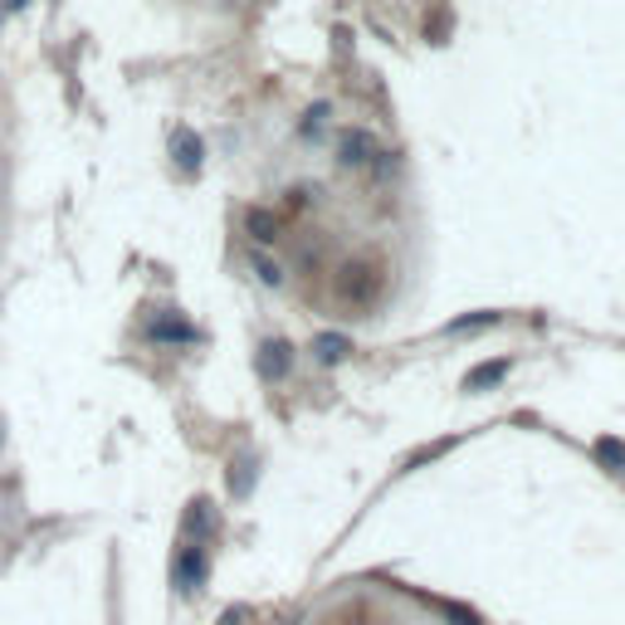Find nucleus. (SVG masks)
Wrapping results in <instances>:
<instances>
[{
  "mask_svg": "<svg viewBox=\"0 0 625 625\" xmlns=\"http://www.w3.org/2000/svg\"><path fill=\"white\" fill-rule=\"evenodd\" d=\"M245 231H249L255 245H274V239H279V215L264 211V205H255V211L245 215Z\"/></svg>",
  "mask_w": 625,
  "mask_h": 625,
  "instance_id": "423d86ee",
  "label": "nucleus"
},
{
  "mask_svg": "<svg viewBox=\"0 0 625 625\" xmlns=\"http://www.w3.org/2000/svg\"><path fill=\"white\" fill-rule=\"evenodd\" d=\"M148 332H152L156 342H191V338H196V328H191L186 318H156Z\"/></svg>",
  "mask_w": 625,
  "mask_h": 625,
  "instance_id": "0eeeda50",
  "label": "nucleus"
},
{
  "mask_svg": "<svg viewBox=\"0 0 625 625\" xmlns=\"http://www.w3.org/2000/svg\"><path fill=\"white\" fill-rule=\"evenodd\" d=\"M504 372H508V362H484V367H474V372H469V377H464V391H479V387H494V381H498V377H504Z\"/></svg>",
  "mask_w": 625,
  "mask_h": 625,
  "instance_id": "1a4fd4ad",
  "label": "nucleus"
},
{
  "mask_svg": "<svg viewBox=\"0 0 625 625\" xmlns=\"http://www.w3.org/2000/svg\"><path fill=\"white\" fill-rule=\"evenodd\" d=\"M201 581H205V547H201V543L176 547V587H181V591H196Z\"/></svg>",
  "mask_w": 625,
  "mask_h": 625,
  "instance_id": "20e7f679",
  "label": "nucleus"
},
{
  "mask_svg": "<svg viewBox=\"0 0 625 625\" xmlns=\"http://www.w3.org/2000/svg\"><path fill=\"white\" fill-rule=\"evenodd\" d=\"M255 274L264 279L269 288H279V284H284V269H279V264H274V259H269V255H255Z\"/></svg>",
  "mask_w": 625,
  "mask_h": 625,
  "instance_id": "9d476101",
  "label": "nucleus"
},
{
  "mask_svg": "<svg viewBox=\"0 0 625 625\" xmlns=\"http://www.w3.org/2000/svg\"><path fill=\"white\" fill-rule=\"evenodd\" d=\"M172 156L186 166V172H196V166H201V156H205V142L196 138L191 128H176V138H172Z\"/></svg>",
  "mask_w": 625,
  "mask_h": 625,
  "instance_id": "39448f33",
  "label": "nucleus"
},
{
  "mask_svg": "<svg viewBox=\"0 0 625 625\" xmlns=\"http://www.w3.org/2000/svg\"><path fill=\"white\" fill-rule=\"evenodd\" d=\"M484 322H488V328H494V322H498V312H474V318H455V322H450V332H469V328H484Z\"/></svg>",
  "mask_w": 625,
  "mask_h": 625,
  "instance_id": "9b49d317",
  "label": "nucleus"
},
{
  "mask_svg": "<svg viewBox=\"0 0 625 625\" xmlns=\"http://www.w3.org/2000/svg\"><path fill=\"white\" fill-rule=\"evenodd\" d=\"M332 148H338L342 166H367L377 156V138H372V128H338Z\"/></svg>",
  "mask_w": 625,
  "mask_h": 625,
  "instance_id": "7ed1b4c3",
  "label": "nucleus"
},
{
  "mask_svg": "<svg viewBox=\"0 0 625 625\" xmlns=\"http://www.w3.org/2000/svg\"><path fill=\"white\" fill-rule=\"evenodd\" d=\"M312 352H318V362H322V367H332V362H342V357H347V352H352V342L332 332V338H318V342H312Z\"/></svg>",
  "mask_w": 625,
  "mask_h": 625,
  "instance_id": "6e6552de",
  "label": "nucleus"
},
{
  "mask_svg": "<svg viewBox=\"0 0 625 625\" xmlns=\"http://www.w3.org/2000/svg\"><path fill=\"white\" fill-rule=\"evenodd\" d=\"M597 455L601 460H611V464H625V445L621 440H597Z\"/></svg>",
  "mask_w": 625,
  "mask_h": 625,
  "instance_id": "f8f14e48",
  "label": "nucleus"
},
{
  "mask_svg": "<svg viewBox=\"0 0 625 625\" xmlns=\"http://www.w3.org/2000/svg\"><path fill=\"white\" fill-rule=\"evenodd\" d=\"M255 372L264 381H284V377H294V347H288L284 338H264L255 347Z\"/></svg>",
  "mask_w": 625,
  "mask_h": 625,
  "instance_id": "f03ea898",
  "label": "nucleus"
},
{
  "mask_svg": "<svg viewBox=\"0 0 625 625\" xmlns=\"http://www.w3.org/2000/svg\"><path fill=\"white\" fill-rule=\"evenodd\" d=\"M381 294H387V259L381 255H367V249H357V255L338 259L328 274V298L338 308L347 312H367L381 304Z\"/></svg>",
  "mask_w": 625,
  "mask_h": 625,
  "instance_id": "f257e3e1",
  "label": "nucleus"
},
{
  "mask_svg": "<svg viewBox=\"0 0 625 625\" xmlns=\"http://www.w3.org/2000/svg\"><path fill=\"white\" fill-rule=\"evenodd\" d=\"M30 5V0H5V10H25Z\"/></svg>",
  "mask_w": 625,
  "mask_h": 625,
  "instance_id": "ddd939ff",
  "label": "nucleus"
}]
</instances>
